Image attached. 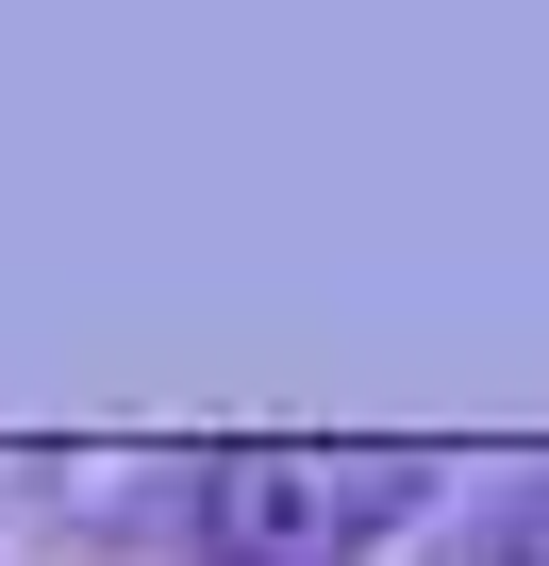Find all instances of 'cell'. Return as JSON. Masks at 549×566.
Wrapping results in <instances>:
<instances>
[{
    "label": "cell",
    "mask_w": 549,
    "mask_h": 566,
    "mask_svg": "<svg viewBox=\"0 0 549 566\" xmlns=\"http://www.w3.org/2000/svg\"><path fill=\"white\" fill-rule=\"evenodd\" d=\"M433 500L416 450H200L183 483V566H383L400 516Z\"/></svg>",
    "instance_id": "obj_1"
},
{
    "label": "cell",
    "mask_w": 549,
    "mask_h": 566,
    "mask_svg": "<svg viewBox=\"0 0 549 566\" xmlns=\"http://www.w3.org/2000/svg\"><path fill=\"white\" fill-rule=\"evenodd\" d=\"M450 566H549V500H499V516H466V549Z\"/></svg>",
    "instance_id": "obj_2"
}]
</instances>
